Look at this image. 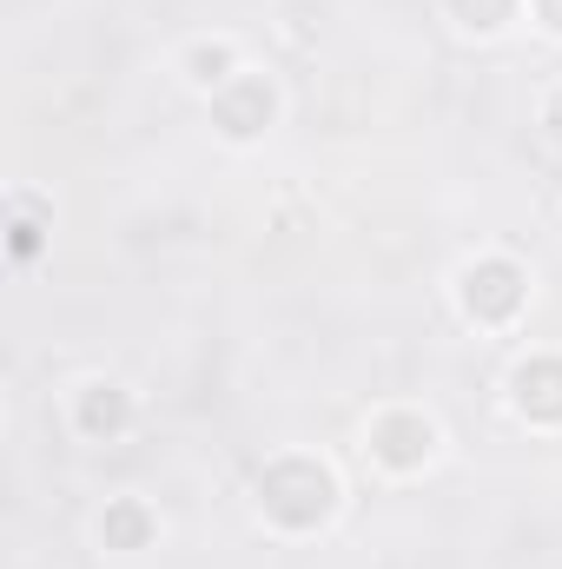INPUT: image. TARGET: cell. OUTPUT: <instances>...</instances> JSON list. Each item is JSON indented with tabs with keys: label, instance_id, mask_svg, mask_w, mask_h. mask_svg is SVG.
I'll use <instances>...</instances> for the list:
<instances>
[{
	"label": "cell",
	"instance_id": "6da1fadb",
	"mask_svg": "<svg viewBox=\"0 0 562 569\" xmlns=\"http://www.w3.org/2000/svg\"><path fill=\"white\" fill-rule=\"evenodd\" d=\"M252 497H259V517L279 523L284 537H311V530H324V523L338 517V477H331V463H318V457H304V450L272 457V463L259 470Z\"/></svg>",
	"mask_w": 562,
	"mask_h": 569
},
{
	"label": "cell",
	"instance_id": "7a4b0ae2",
	"mask_svg": "<svg viewBox=\"0 0 562 569\" xmlns=\"http://www.w3.org/2000/svg\"><path fill=\"white\" fill-rule=\"evenodd\" d=\"M523 298H530V272L503 252H483L456 272V305L470 325H510L523 311Z\"/></svg>",
	"mask_w": 562,
	"mask_h": 569
},
{
	"label": "cell",
	"instance_id": "3957f363",
	"mask_svg": "<svg viewBox=\"0 0 562 569\" xmlns=\"http://www.w3.org/2000/svg\"><path fill=\"white\" fill-rule=\"evenodd\" d=\"M364 450L384 463V470H398V477H411L423 470L430 457H436V425L411 411V405H391V411H378L371 425H364Z\"/></svg>",
	"mask_w": 562,
	"mask_h": 569
},
{
	"label": "cell",
	"instance_id": "277c9868",
	"mask_svg": "<svg viewBox=\"0 0 562 569\" xmlns=\"http://www.w3.org/2000/svg\"><path fill=\"white\" fill-rule=\"evenodd\" d=\"M279 113V87L265 73H232L219 93H212V127L225 140H259Z\"/></svg>",
	"mask_w": 562,
	"mask_h": 569
},
{
	"label": "cell",
	"instance_id": "5b68a950",
	"mask_svg": "<svg viewBox=\"0 0 562 569\" xmlns=\"http://www.w3.org/2000/svg\"><path fill=\"white\" fill-rule=\"evenodd\" d=\"M510 411L530 425H562V358L536 351L510 371Z\"/></svg>",
	"mask_w": 562,
	"mask_h": 569
},
{
	"label": "cell",
	"instance_id": "8992f818",
	"mask_svg": "<svg viewBox=\"0 0 562 569\" xmlns=\"http://www.w3.org/2000/svg\"><path fill=\"white\" fill-rule=\"evenodd\" d=\"M73 425H80V437H93V443H107V437H120V430L133 425V398L120 391V385H87L80 391V405H73Z\"/></svg>",
	"mask_w": 562,
	"mask_h": 569
},
{
	"label": "cell",
	"instance_id": "52a82bcc",
	"mask_svg": "<svg viewBox=\"0 0 562 569\" xmlns=\"http://www.w3.org/2000/svg\"><path fill=\"white\" fill-rule=\"evenodd\" d=\"M152 530H159V523H152V510H145L140 497H120V503L100 510V543H107V550H145Z\"/></svg>",
	"mask_w": 562,
	"mask_h": 569
},
{
	"label": "cell",
	"instance_id": "ba28073f",
	"mask_svg": "<svg viewBox=\"0 0 562 569\" xmlns=\"http://www.w3.org/2000/svg\"><path fill=\"white\" fill-rule=\"evenodd\" d=\"M185 73H192V87L219 93V87L239 73V53H232V40H199V47H185Z\"/></svg>",
	"mask_w": 562,
	"mask_h": 569
},
{
	"label": "cell",
	"instance_id": "9c48e42d",
	"mask_svg": "<svg viewBox=\"0 0 562 569\" xmlns=\"http://www.w3.org/2000/svg\"><path fill=\"white\" fill-rule=\"evenodd\" d=\"M443 7H450V20H456L463 33H483V40L503 33V27L523 13V0H443Z\"/></svg>",
	"mask_w": 562,
	"mask_h": 569
},
{
	"label": "cell",
	"instance_id": "30bf717a",
	"mask_svg": "<svg viewBox=\"0 0 562 569\" xmlns=\"http://www.w3.org/2000/svg\"><path fill=\"white\" fill-rule=\"evenodd\" d=\"M40 252V226L33 219H13V259H33Z\"/></svg>",
	"mask_w": 562,
	"mask_h": 569
},
{
	"label": "cell",
	"instance_id": "8fae6325",
	"mask_svg": "<svg viewBox=\"0 0 562 569\" xmlns=\"http://www.w3.org/2000/svg\"><path fill=\"white\" fill-rule=\"evenodd\" d=\"M530 13L543 20V33H556L562 40V0H530Z\"/></svg>",
	"mask_w": 562,
	"mask_h": 569
},
{
	"label": "cell",
	"instance_id": "7c38bea8",
	"mask_svg": "<svg viewBox=\"0 0 562 569\" xmlns=\"http://www.w3.org/2000/svg\"><path fill=\"white\" fill-rule=\"evenodd\" d=\"M543 127H550V133H556V146H562V87L550 93V107H543Z\"/></svg>",
	"mask_w": 562,
	"mask_h": 569
}]
</instances>
